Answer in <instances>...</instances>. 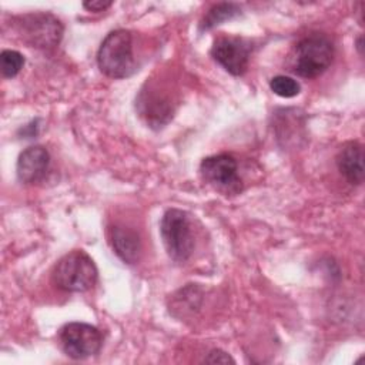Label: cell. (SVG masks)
<instances>
[{"mask_svg": "<svg viewBox=\"0 0 365 365\" xmlns=\"http://www.w3.org/2000/svg\"><path fill=\"white\" fill-rule=\"evenodd\" d=\"M97 64L100 71L110 78L131 76L135 70L131 33L123 29L110 31L100 44Z\"/></svg>", "mask_w": 365, "mask_h": 365, "instance_id": "obj_1", "label": "cell"}, {"mask_svg": "<svg viewBox=\"0 0 365 365\" xmlns=\"http://www.w3.org/2000/svg\"><path fill=\"white\" fill-rule=\"evenodd\" d=\"M334 60V44L325 34L312 33L301 38L292 54V71L304 78L321 76Z\"/></svg>", "mask_w": 365, "mask_h": 365, "instance_id": "obj_2", "label": "cell"}, {"mask_svg": "<svg viewBox=\"0 0 365 365\" xmlns=\"http://www.w3.org/2000/svg\"><path fill=\"white\" fill-rule=\"evenodd\" d=\"M97 274L91 257L83 250H74L58 259L53 271V279L64 291L86 292L94 287Z\"/></svg>", "mask_w": 365, "mask_h": 365, "instance_id": "obj_3", "label": "cell"}, {"mask_svg": "<svg viewBox=\"0 0 365 365\" xmlns=\"http://www.w3.org/2000/svg\"><path fill=\"white\" fill-rule=\"evenodd\" d=\"M161 238L167 254L175 262H184L194 250V234L187 212L170 208L164 212L160 225Z\"/></svg>", "mask_w": 365, "mask_h": 365, "instance_id": "obj_4", "label": "cell"}, {"mask_svg": "<svg viewBox=\"0 0 365 365\" xmlns=\"http://www.w3.org/2000/svg\"><path fill=\"white\" fill-rule=\"evenodd\" d=\"M17 30L31 47H56L63 37L61 21L50 13H30L19 19Z\"/></svg>", "mask_w": 365, "mask_h": 365, "instance_id": "obj_5", "label": "cell"}, {"mask_svg": "<svg viewBox=\"0 0 365 365\" xmlns=\"http://www.w3.org/2000/svg\"><path fill=\"white\" fill-rule=\"evenodd\" d=\"M237 171V161L230 154L210 155L200 164V174L202 180L225 195H235L242 190V181Z\"/></svg>", "mask_w": 365, "mask_h": 365, "instance_id": "obj_6", "label": "cell"}, {"mask_svg": "<svg viewBox=\"0 0 365 365\" xmlns=\"http://www.w3.org/2000/svg\"><path fill=\"white\" fill-rule=\"evenodd\" d=\"M58 341L67 356L73 359H84L100 351L103 335L90 324L68 322L60 329Z\"/></svg>", "mask_w": 365, "mask_h": 365, "instance_id": "obj_7", "label": "cell"}, {"mask_svg": "<svg viewBox=\"0 0 365 365\" xmlns=\"http://www.w3.org/2000/svg\"><path fill=\"white\" fill-rule=\"evenodd\" d=\"M211 56L230 74L242 76L248 68L251 44L242 37L220 36L214 40Z\"/></svg>", "mask_w": 365, "mask_h": 365, "instance_id": "obj_8", "label": "cell"}, {"mask_svg": "<svg viewBox=\"0 0 365 365\" xmlns=\"http://www.w3.org/2000/svg\"><path fill=\"white\" fill-rule=\"evenodd\" d=\"M50 165V154L43 145H31L23 150L17 160V177L24 184H34L46 177Z\"/></svg>", "mask_w": 365, "mask_h": 365, "instance_id": "obj_9", "label": "cell"}, {"mask_svg": "<svg viewBox=\"0 0 365 365\" xmlns=\"http://www.w3.org/2000/svg\"><path fill=\"white\" fill-rule=\"evenodd\" d=\"M336 165L341 174L351 184L364 181V148L356 141L345 143L336 155Z\"/></svg>", "mask_w": 365, "mask_h": 365, "instance_id": "obj_10", "label": "cell"}, {"mask_svg": "<svg viewBox=\"0 0 365 365\" xmlns=\"http://www.w3.org/2000/svg\"><path fill=\"white\" fill-rule=\"evenodd\" d=\"M110 242L114 252L127 264H135L141 254L140 235L124 225L110 228Z\"/></svg>", "mask_w": 365, "mask_h": 365, "instance_id": "obj_11", "label": "cell"}, {"mask_svg": "<svg viewBox=\"0 0 365 365\" xmlns=\"http://www.w3.org/2000/svg\"><path fill=\"white\" fill-rule=\"evenodd\" d=\"M241 14V7L235 3H218L212 6L200 23L201 30H211L212 27L221 24L225 20H230Z\"/></svg>", "mask_w": 365, "mask_h": 365, "instance_id": "obj_12", "label": "cell"}, {"mask_svg": "<svg viewBox=\"0 0 365 365\" xmlns=\"http://www.w3.org/2000/svg\"><path fill=\"white\" fill-rule=\"evenodd\" d=\"M24 66V57L16 50H3L0 54V67L1 74L7 78H11L19 74Z\"/></svg>", "mask_w": 365, "mask_h": 365, "instance_id": "obj_13", "label": "cell"}, {"mask_svg": "<svg viewBox=\"0 0 365 365\" xmlns=\"http://www.w3.org/2000/svg\"><path fill=\"white\" fill-rule=\"evenodd\" d=\"M269 88L272 93H275L279 97L289 98L295 97L301 91V86L297 80L288 76H275L269 81Z\"/></svg>", "mask_w": 365, "mask_h": 365, "instance_id": "obj_14", "label": "cell"}, {"mask_svg": "<svg viewBox=\"0 0 365 365\" xmlns=\"http://www.w3.org/2000/svg\"><path fill=\"white\" fill-rule=\"evenodd\" d=\"M204 361L208 364H234L235 362L227 352H224L221 349L210 351Z\"/></svg>", "mask_w": 365, "mask_h": 365, "instance_id": "obj_15", "label": "cell"}, {"mask_svg": "<svg viewBox=\"0 0 365 365\" xmlns=\"http://www.w3.org/2000/svg\"><path fill=\"white\" fill-rule=\"evenodd\" d=\"M113 4V1H104V0H94V1H84L83 7L88 11H103L108 9Z\"/></svg>", "mask_w": 365, "mask_h": 365, "instance_id": "obj_16", "label": "cell"}, {"mask_svg": "<svg viewBox=\"0 0 365 365\" xmlns=\"http://www.w3.org/2000/svg\"><path fill=\"white\" fill-rule=\"evenodd\" d=\"M356 47H358L359 53L362 54V51H361V48H362V37H359V38H358V46H356Z\"/></svg>", "mask_w": 365, "mask_h": 365, "instance_id": "obj_17", "label": "cell"}]
</instances>
